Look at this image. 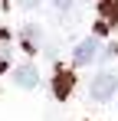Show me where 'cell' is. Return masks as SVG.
Listing matches in <instances>:
<instances>
[{
  "label": "cell",
  "mask_w": 118,
  "mask_h": 121,
  "mask_svg": "<svg viewBox=\"0 0 118 121\" xmlns=\"http://www.w3.org/2000/svg\"><path fill=\"white\" fill-rule=\"evenodd\" d=\"M13 82H17L20 88H36L39 85V72L33 65H20L17 72H13Z\"/></svg>",
  "instance_id": "cell-4"
},
{
  "label": "cell",
  "mask_w": 118,
  "mask_h": 121,
  "mask_svg": "<svg viewBox=\"0 0 118 121\" xmlns=\"http://www.w3.org/2000/svg\"><path fill=\"white\" fill-rule=\"evenodd\" d=\"M23 46H26V52H36L39 49V30L36 26H26L23 30Z\"/></svg>",
  "instance_id": "cell-6"
},
{
  "label": "cell",
  "mask_w": 118,
  "mask_h": 121,
  "mask_svg": "<svg viewBox=\"0 0 118 121\" xmlns=\"http://www.w3.org/2000/svg\"><path fill=\"white\" fill-rule=\"evenodd\" d=\"M20 3H23V7H39L43 0H20Z\"/></svg>",
  "instance_id": "cell-9"
},
{
  "label": "cell",
  "mask_w": 118,
  "mask_h": 121,
  "mask_svg": "<svg viewBox=\"0 0 118 121\" xmlns=\"http://www.w3.org/2000/svg\"><path fill=\"white\" fill-rule=\"evenodd\" d=\"M118 92V75L115 72H98L92 85H89V95L92 101H112V95Z\"/></svg>",
  "instance_id": "cell-1"
},
{
  "label": "cell",
  "mask_w": 118,
  "mask_h": 121,
  "mask_svg": "<svg viewBox=\"0 0 118 121\" xmlns=\"http://www.w3.org/2000/svg\"><path fill=\"white\" fill-rule=\"evenodd\" d=\"M98 59V39L95 36H89V39H82L72 49V65H89V62Z\"/></svg>",
  "instance_id": "cell-2"
},
{
  "label": "cell",
  "mask_w": 118,
  "mask_h": 121,
  "mask_svg": "<svg viewBox=\"0 0 118 121\" xmlns=\"http://www.w3.org/2000/svg\"><path fill=\"white\" fill-rule=\"evenodd\" d=\"M72 85H76V75L72 72H66V69H59L56 75H53V92H56V98H69V92H72Z\"/></svg>",
  "instance_id": "cell-3"
},
{
  "label": "cell",
  "mask_w": 118,
  "mask_h": 121,
  "mask_svg": "<svg viewBox=\"0 0 118 121\" xmlns=\"http://www.w3.org/2000/svg\"><path fill=\"white\" fill-rule=\"evenodd\" d=\"M102 13L112 17V26H118V0H105L102 3Z\"/></svg>",
  "instance_id": "cell-7"
},
{
  "label": "cell",
  "mask_w": 118,
  "mask_h": 121,
  "mask_svg": "<svg viewBox=\"0 0 118 121\" xmlns=\"http://www.w3.org/2000/svg\"><path fill=\"white\" fill-rule=\"evenodd\" d=\"M10 59H13V43H10V33L7 30H0V72L10 65Z\"/></svg>",
  "instance_id": "cell-5"
},
{
  "label": "cell",
  "mask_w": 118,
  "mask_h": 121,
  "mask_svg": "<svg viewBox=\"0 0 118 121\" xmlns=\"http://www.w3.org/2000/svg\"><path fill=\"white\" fill-rule=\"evenodd\" d=\"M72 7V0H56V10H69Z\"/></svg>",
  "instance_id": "cell-8"
}]
</instances>
